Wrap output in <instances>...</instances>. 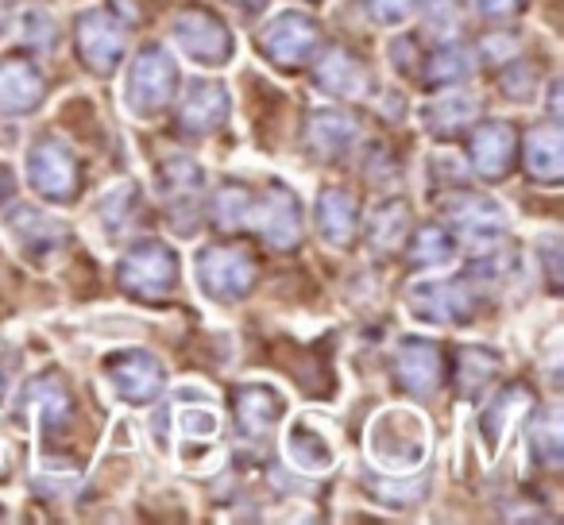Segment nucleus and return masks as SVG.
<instances>
[{"mask_svg": "<svg viewBox=\"0 0 564 525\" xmlns=\"http://www.w3.org/2000/svg\"><path fill=\"white\" fill-rule=\"evenodd\" d=\"M117 275H120V286H124L132 298L159 302L178 286V255H174L163 240H140L120 259Z\"/></svg>", "mask_w": 564, "mask_h": 525, "instance_id": "obj_3", "label": "nucleus"}, {"mask_svg": "<svg viewBox=\"0 0 564 525\" xmlns=\"http://www.w3.org/2000/svg\"><path fill=\"white\" fill-rule=\"evenodd\" d=\"M476 4L487 20H514L525 9V0H476Z\"/></svg>", "mask_w": 564, "mask_h": 525, "instance_id": "obj_37", "label": "nucleus"}, {"mask_svg": "<svg viewBox=\"0 0 564 525\" xmlns=\"http://www.w3.org/2000/svg\"><path fill=\"white\" fill-rule=\"evenodd\" d=\"M468 70H471L468 51L453 47V43H445V47L430 58V66H425V74H430V86H456V81L468 78Z\"/></svg>", "mask_w": 564, "mask_h": 525, "instance_id": "obj_33", "label": "nucleus"}, {"mask_svg": "<svg viewBox=\"0 0 564 525\" xmlns=\"http://www.w3.org/2000/svg\"><path fill=\"white\" fill-rule=\"evenodd\" d=\"M406 309L425 325H464L476 314L471 278H422L410 286Z\"/></svg>", "mask_w": 564, "mask_h": 525, "instance_id": "obj_5", "label": "nucleus"}, {"mask_svg": "<svg viewBox=\"0 0 564 525\" xmlns=\"http://www.w3.org/2000/svg\"><path fill=\"white\" fill-rule=\"evenodd\" d=\"M174 43L197 66H225L232 58V32L205 9H189L174 20Z\"/></svg>", "mask_w": 564, "mask_h": 525, "instance_id": "obj_9", "label": "nucleus"}, {"mask_svg": "<svg viewBox=\"0 0 564 525\" xmlns=\"http://www.w3.org/2000/svg\"><path fill=\"white\" fill-rule=\"evenodd\" d=\"M74 40H78V58L94 74H101V78L117 70V63L124 58V28L101 9L82 12L78 28H74Z\"/></svg>", "mask_w": 564, "mask_h": 525, "instance_id": "obj_11", "label": "nucleus"}, {"mask_svg": "<svg viewBox=\"0 0 564 525\" xmlns=\"http://www.w3.org/2000/svg\"><path fill=\"white\" fill-rule=\"evenodd\" d=\"M314 86L340 101H352L368 89V66L352 55L348 47H329L314 66Z\"/></svg>", "mask_w": 564, "mask_h": 525, "instance_id": "obj_17", "label": "nucleus"}, {"mask_svg": "<svg viewBox=\"0 0 564 525\" xmlns=\"http://www.w3.org/2000/svg\"><path fill=\"white\" fill-rule=\"evenodd\" d=\"M371 456L391 475H410L425 460V425L406 409H387L371 425Z\"/></svg>", "mask_w": 564, "mask_h": 525, "instance_id": "obj_2", "label": "nucleus"}, {"mask_svg": "<svg viewBox=\"0 0 564 525\" xmlns=\"http://www.w3.org/2000/svg\"><path fill=\"white\" fill-rule=\"evenodd\" d=\"M476 117H479V101L468 94H448L422 109V124L430 128L437 140H453V135L471 132Z\"/></svg>", "mask_w": 564, "mask_h": 525, "instance_id": "obj_23", "label": "nucleus"}, {"mask_svg": "<svg viewBox=\"0 0 564 525\" xmlns=\"http://www.w3.org/2000/svg\"><path fill=\"white\" fill-rule=\"evenodd\" d=\"M197 283L209 298L236 306V302L248 298L251 283H256V263H251L248 251L236 248H205L197 259Z\"/></svg>", "mask_w": 564, "mask_h": 525, "instance_id": "obj_7", "label": "nucleus"}, {"mask_svg": "<svg viewBox=\"0 0 564 525\" xmlns=\"http://www.w3.org/2000/svg\"><path fill=\"white\" fill-rule=\"evenodd\" d=\"M228 4H236V9H243V12H256V9H263L267 0H228Z\"/></svg>", "mask_w": 564, "mask_h": 525, "instance_id": "obj_38", "label": "nucleus"}, {"mask_svg": "<svg viewBox=\"0 0 564 525\" xmlns=\"http://www.w3.org/2000/svg\"><path fill=\"white\" fill-rule=\"evenodd\" d=\"M317 228H322V236L333 248H348L356 228H360V205H356V197L345 194V189H325L317 197Z\"/></svg>", "mask_w": 564, "mask_h": 525, "instance_id": "obj_22", "label": "nucleus"}, {"mask_svg": "<svg viewBox=\"0 0 564 525\" xmlns=\"http://www.w3.org/2000/svg\"><path fill=\"white\" fill-rule=\"evenodd\" d=\"M248 209H251V189L243 182H225L217 194V205H213V217H217V225L225 232H240Z\"/></svg>", "mask_w": 564, "mask_h": 525, "instance_id": "obj_32", "label": "nucleus"}, {"mask_svg": "<svg viewBox=\"0 0 564 525\" xmlns=\"http://www.w3.org/2000/svg\"><path fill=\"white\" fill-rule=\"evenodd\" d=\"M306 135L322 158H340L356 147V140H360V124H356V117H348V112L322 109V112L310 117Z\"/></svg>", "mask_w": 564, "mask_h": 525, "instance_id": "obj_21", "label": "nucleus"}, {"mask_svg": "<svg viewBox=\"0 0 564 525\" xmlns=\"http://www.w3.org/2000/svg\"><path fill=\"white\" fill-rule=\"evenodd\" d=\"M43 97V78L28 58H0V112L28 117Z\"/></svg>", "mask_w": 564, "mask_h": 525, "instance_id": "obj_19", "label": "nucleus"}, {"mask_svg": "<svg viewBox=\"0 0 564 525\" xmlns=\"http://www.w3.org/2000/svg\"><path fill=\"white\" fill-rule=\"evenodd\" d=\"M394 379L417 398L433 394L441 383V348L430 344V340H406L394 352Z\"/></svg>", "mask_w": 564, "mask_h": 525, "instance_id": "obj_20", "label": "nucleus"}, {"mask_svg": "<svg viewBox=\"0 0 564 525\" xmlns=\"http://www.w3.org/2000/svg\"><path fill=\"white\" fill-rule=\"evenodd\" d=\"M525 406H530V391H525V386H510L502 398H495L491 406H487V414L479 417V429H484L487 448H495L502 437H507L510 422H514V409H525Z\"/></svg>", "mask_w": 564, "mask_h": 525, "instance_id": "obj_29", "label": "nucleus"}, {"mask_svg": "<svg viewBox=\"0 0 564 525\" xmlns=\"http://www.w3.org/2000/svg\"><path fill=\"white\" fill-rule=\"evenodd\" d=\"M533 452H538L541 463H549V468L561 463V417H556L553 409L533 425Z\"/></svg>", "mask_w": 564, "mask_h": 525, "instance_id": "obj_34", "label": "nucleus"}, {"mask_svg": "<svg viewBox=\"0 0 564 525\" xmlns=\"http://www.w3.org/2000/svg\"><path fill=\"white\" fill-rule=\"evenodd\" d=\"M105 379L124 402H151L163 391V363L151 352H117L105 360Z\"/></svg>", "mask_w": 564, "mask_h": 525, "instance_id": "obj_12", "label": "nucleus"}, {"mask_svg": "<svg viewBox=\"0 0 564 525\" xmlns=\"http://www.w3.org/2000/svg\"><path fill=\"white\" fill-rule=\"evenodd\" d=\"M243 228L263 236L271 248H294L302 240V209L286 186H271L267 197H251V209L243 217Z\"/></svg>", "mask_w": 564, "mask_h": 525, "instance_id": "obj_8", "label": "nucleus"}, {"mask_svg": "<svg viewBox=\"0 0 564 525\" xmlns=\"http://www.w3.org/2000/svg\"><path fill=\"white\" fill-rule=\"evenodd\" d=\"M228 120V89L213 78H197L186 89V105L178 112L182 132L189 135H213Z\"/></svg>", "mask_w": 564, "mask_h": 525, "instance_id": "obj_15", "label": "nucleus"}, {"mask_svg": "<svg viewBox=\"0 0 564 525\" xmlns=\"http://www.w3.org/2000/svg\"><path fill=\"white\" fill-rule=\"evenodd\" d=\"M28 178L32 189L47 201H74L82 189V166L63 140L47 135L28 151Z\"/></svg>", "mask_w": 564, "mask_h": 525, "instance_id": "obj_6", "label": "nucleus"}, {"mask_svg": "<svg viewBox=\"0 0 564 525\" xmlns=\"http://www.w3.org/2000/svg\"><path fill=\"white\" fill-rule=\"evenodd\" d=\"M448 220H453L456 232H464L471 243H479V248H491V243H499L502 232H507L502 209L484 194H464V197H456V201H448Z\"/></svg>", "mask_w": 564, "mask_h": 525, "instance_id": "obj_14", "label": "nucleus"}, {"mask_svg": "<svg viewBox=\"0 0 564 525\" xmlns=\"http://www.w3.org/2000/svg\"><path fill=\"white\" fill-rule=\"evenodd\" d=\"M9 225H12L17 240L24 243V251L35 259V263H51V259L63 255L66 243H70V236H66V225L43 217L40 209H17L9 217Z\"/></svg>", "mask_w": 564, "mask_h": 525, "instance_id": "obj_18", "label": "nucleus"}, {"mask_svg": "<svg viewBox=\"0 0 564 525\" xmlns=\"http://www.w3.org/2000/svg\"><path fill=\"white\" fill-rule=\"evenodd\" d=\"M514 151H518V140H514V128L502 124V120H487L471 132L468 140V158H471V171L487 182H499L510 174L514 166Z\"/></svg>", "mask_w": 564, "mask_h": 525, "instance_id": "obj_13", "label": "nucleus"}, {"mask_svg": "<svg viewBox=\"0 0 564 525\" xmlns=\"http://www.w3.org/2000/svg\"><path fill=\"white\" fill-rule=\"evenodd\" d=\"M368 240L376 251H399L410 240V205L406 201H383L371 212Z\"/></svg>", "mask_w": 564, "mask_h": 525, "instance_id": "obj_27", "label": "nucleus"}, {"mask_svg": "<svg viewBox=\"0 0 564 525\" xmlns=\"http://www.w3.org/2000/svg\"><path fill=\"white\" fill-rule=\"evenodd\" d=\"M525 163H530V178L541 186H556L564 178V140L556 128H538L525 140Z\"/></svg>", "mask_w": 564, "mask_h": 525, "instance_id": "obj_24", "label": "nucleus"}, {"mask_svg": "<svg viewBox=\"0 0 564 525\" xmlns=\"http://www.w3.org/2000/svg\"><path fill=\"white\" fill-rule=\"evenodd\" d=\"M499 89L510 97V101H525V97H533V89H538V70H533L530 63L510 66V70L502 74Z\"/></svg>", "mask_w": 564, "mask_h": 525, "instance_id": "obj_36", "label": "nucleus"}, {"mask_svg": "<svg viewBox=\"0 0 564 525\" xmlns=\"http://www.w3.org/2000/svg\"><path fill=\"white\" fill-rule=\"evenodd\" d=\"M256 43L279 70H294V66L310 63V58L317 55V47H322V28H317V20H310L306 12L286 9L267 20L263 32L256 35Z\"/></svg>", "mask_w": 564, "mask_h": 525, "instance_id": "obj_4", "label": "nucleus"}, {"mask_svg": "<svg viewBox=\"0 0 564 525\" xmlns=\"http://www.w3.org/2000/svg\"><path fill=\"white\" fill-rule=\"evenodd\" d=\"M28 406L40 409L35 417H40L43 433H55L70 422V394H66V386L58 383V375L35 379V383L28 386Z\"/></svg>", "mask_w": 564, "mask_h": 525, "instance_id": "obj_25", "label": "nucleus"}, {"mask_svg": "<svg viewBox=\"0 0 564 525\" xmlns=\"http://www.w3.org/2000/svg\"><path fill=\"white\" fill-rule=\"evenodd\" d=\"M232 406H236V422H240L243 437H267L274 425L282 422L286 414V398L282 391L267 383H248L232 394Z\"/></svg>", "mask_w": 564, "mask_h": 525, "instance_id": "obj_16", "label": "nucleus"}, {"mask_svg": "<svg viewBox=\"0 0 564 525\" xmlns=\"http://www.w3.org/2000/svg\"><path fill=\"white\" fill-rule=\"evenodd\" d=\"M364 4H368L371 20H376V24H383V28L406 24V20L417 12V0H364Z\"/></svg>", "mask_w": 564, "mask_h": 525, "instance_id": "obj_35", "label": "nucleus"}, {"mask_svg": "<svg viewBox=\"0 0 564 525\" xmlns=\"http://www.w3.org/2000/svg\"><path fill=\"white\" fill-rule=\"evenodd\" d=\"M286 452H291V460L299 463L302 471H310V475H322V471L333 468V448L325 445V437H317L310 425H294L291 437H286Z\"/></svg>", "mask_w": 564, "mask_h": 525, "instance_id": "obj_28", "label": "nucleus"}, {"mask_svg": "<svg viewBox=\"0 0 564 525\" xmlns=\"http://www.w3.org/2000/svg\"><path fill=\"white\" fill-rule=\"evenodd\" d=\"M174 89H178V66H174V58L159 43L143 47L132 58V70H128V86H124L128 112L140 120L159 117L171 105Z\"/></svg>", "mask_w": 564, "mask_h": 525, "instance_id": "obj_1", "label": "nucleus"}, {"mask_svg": "<svg viewBox=\"0 0 564 525\" xmlns=\"http://www.w3.org/2000/svg\"><path fill=\"white\" fill-rule=\"evenodd\" d=\"M205 189V171L186 155H171L159 163V194L166 197V212L178 220V232H194L197 225V197Z\"/></svg>", "mask_w": 564, "mask_h": 525, "instance_id": "obj_10", "label": "nucleus"}, {"mask_svg": "<svg viewBox=\"0 0 564 525\" xmlns=\"http://www.w3.org/2000/svg\"><path fill=\"white\" fill-rule=\"evenodd\" d=\"M499 368H502V360L491 348H460V352H456V371H453L456 391H460L464 398H476V394L499 375Z\"/></svg>", "mask_w": 564, "mask_h": 525, "instance_id": "obj_26", "label": "nucleus"}, {"mask_svg": "<svg viewBox=\"0 0 564 525\" xmlns=\"http://www.w3.org/2000/svg\"><path fill=\"white\" fill-rule=\"evenodd\" d=\"M4 28H9V17H4V9H0V35H4Z\"/></svg>", "mask_w": 564, "mask_h": 525, "instance_id": "obj_39", "label": "nucleus"}, {"mask_svg": "<svg viewBox=\"0 0 564 525\" xmlns=\"http://www.w3.org/2000/svg\"><path fill=\"white\" fill-rule=\"evenodd\" d=\"M410 259L417 267H445L456 259V236L448 228H422L410 243Z\"/></svg>", "mask_w": 564, "mask_h": 525, "instance_id": "obj_30", "label": "nucleus"}, {"mask_svg": "<svg viewBox=\"0 0 564 525\" xmlns=\"http://www.w3.org/2000/svg\"><path fill=\"white\" fill-rule=\"evenodd\" d=\"M140 220V194H135L132 182L117 186L109 197L101 201V225L109 228V236H120Z\"/></svg>", "mask_w": 564, "mask_h": 525, "instance_id": "obj_31", "label": "nucleus"}]
</instances>
